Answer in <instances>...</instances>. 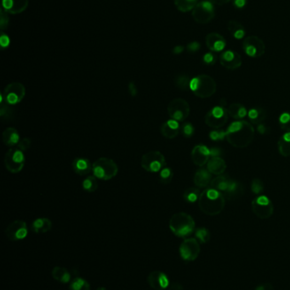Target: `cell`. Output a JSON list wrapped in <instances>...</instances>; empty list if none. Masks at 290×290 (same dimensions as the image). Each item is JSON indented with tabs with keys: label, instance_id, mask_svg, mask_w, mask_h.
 I'll use <instances>...</instances> for the list:
<instances>
[{
	"label": "cell",
	"instance_id": "1",
	"mask_svg": "<svg viewBox=\"0 0 290 290\" xmlns=\"http://www.w3.org/2000/svg\"><path fill=\"white\" fill-rule=\"evenodd\" d=\"M254 128L246 121H236L227 129V140L231 146L238 149L248 147L254 137Z\"/></svg>",
	"mask_w": 290,
	"mask_h": 290
},
{
	"label": "cell",
	"instance_id": "2",
	"mask_svg": "<svg viewBox=\"0 0 290 290\" xmlns=\"http://www.w3.org/2000/svg\"><path fill=\"white\" fill-rule=\"evenodd\" d=\"M198 202L200 211L205 215H216L224 210L226 199L221 192L209 188L201 193Z\"/></svg>",
	"mask_w": 290,
	"mask_h": 290
},
{
	"label": "cell",
	"instance_id": "3",
	"mask_svg": "<svg viewBox=\"0 0 290 290\" xmlns=\"http://www.w3.org/2000/svg\"><path fill=\"white\" fill-rule=\"evenodd\" d=\"M169 229L179 238H186L195 231L194 219L186 212H179L169 220Z\"/></svg>",
	"mask_w": 290,
	"mask_h": 290
},
{
	"label": "cell",
	"instance_id": "4",
	"mask_svg": "<svg viewBox=\"0 0 290 290\" xmlns=\"http://www.w3.org/2000/svg\"><path fill=\"white\" fill-rule=\"evenodd\" d=\"M211 188L216 189L224 195L226 199H233L243 193V187L236 180L220 175L211 182Z\"/></svg>",
	"mask_w": 290,
	"mask_h": 290
},
{
	"label": "cell",
	"instance_id": "5",
	"mask_svg": "<svg viewBox=\"0 0 290 290\" xmlns=\"http://www.w3.org/2000/svg\"><path fill=\"white\" fill-rule=\"evenodd\" d=\"M217 85L210 76L198 75L191 78L190 89L198 98H208L215 94Z\"/></svg>",
	"mask_w": 290,
	"mask_h": 290
},
{
	"label": "cell",
	"instance_id": "6",
	"mask_svg": "<svg viewBox=\"0 0 290 290\" xmlns=\"http://www.w3.org/2000/svg\"><path fill=\"white\" fill-rule=\"evenodd\" d=\"M92 172L97 179L111 180L119 173V166L114 160L105 157L99 158L92 164Z\"/></svg>",
	"mask_w": 290,
	"mask_h": 290
},
{
	"label": "cell",
	"instance_id": "7",
	"mask_svg": "<svg viewBox=\"0 0 290 290\" xmlns=\"http://www.w3.org/2000/svg\"><path fill=\"white\" fill-rule=\"evenodd\" d=\"M166 165L165 155L156 150L144 154L141 160V166L147 173H160Z\"/></svg>",
	"mask_w": 290,
	"mask_h": 290
},
{
	"label": "cell",
	"instance_id": "8",
	"mask_svg": "<svg viewBox=\"0 0 290 290\" xmlns=\"http://www.w3.org/2000/svg\"><path fill=\"white\" fill-rule=\"evenodd\" d=\"M26 95V88L21 82H11L7 85L1 93V101L10 105L19 104L23 100Z\"/></svg>",
	"mask_w": 290,
	"mask_h": 290
},
{
	"label": "cell",
	"instance_id": "9",
	"mask_svg": "<svg viewBox=\"0 0 290 290\" xmlns=\"http://www.w3.org/2000/svg\"><path fill=\"white\" fill-rule=\"evenodd\" d=\"M4 166L10 173H19L23 169L25 165V155L23 151L18 148H10L4 155Z\"/></svg>",
	"mask_w": 290,
	"mask_h": 290
},
{
	"label": "cell",
	"instance_id": "10",
	"mask_svg": "<svg viewBox=\"0 0 290 290\" xmlns=\"http://www.w3.org/2000/svg\"><path fill=\"white\" fill-rule=\"evenodd\" d=\"M214 3L210 1L198 2L194 9L191 10V16L193 20L199 24H207L212 21L215 17V9Z\"/></svg>",
	"mask_w": 290,
	"mask_h": 290
},
{
	"label": "cell",
	"instance_id": "11",
	"mask_svg": "<svg viewBox=\"0 0 290 290\" xmlns=\"http://www.w3.org/2000/svg\"><path fill=\"white\" fill-rule=\"evenodd\" d=\"M168 114L172 120L178 122L184 121L190 115V105L186 100L182 98L172 99L168 104Z\"/></svg>",
	"mask_w": 290,
	"mask_h": 290
},
{
	"label": "cell",
	"instance_id": "12",
	"mask_svg": "<svg viewBox=\"0 0 290 290\" xmlns=\"http://www.w3.org/2000/svg\"><path fill=\"white\" fill-rule=\"evenodd\" d=\"M252 211L258 218L266 220L273 215V204L267 196L259 195L254 198L251 204Z\"/></svg>",
	"mask_w": 290,
	"mask_h": 290
},
{
	"label": "cell",
	"instance_id": "13",
	"mask_svg": "<svg viewBox=\"0 0 290 290\" xmlns=\"http://www.w3.org/2000/svg\"><path fill=\"white\" fill-rule=\"evenodd\" d=\"M228 110L225 107L221 105L215 106L212 108L205 116V123L209 127L219 129L228 122Z\"/></svg>",
	"mask_w": 290,
	"mask_h": 290
},
{
	"label": "cell",
	"instance_id": "14",
	"mask_svg": "<svg viewBox=\"0 0 290 290\" xmlns=\"http://www.w3.org/2000/svg\"><path fill=\"white\" fill-rule=\"evenodd\" d=\"M243 49L249 57L259 58L266 52V45L259 37L249 36L244 39Z\"/></svg>",
	"mask_w": 290,
	"mask_h": 290
},
{
	"label": "cell",
	"instance_id": "15",
	"mask_svg": "<svg viewBox=\"0 0 290 290\" xmlns=\"http://www.w3.org/2000/svg\"><path fill=\"white\" fill-rule=\"evenodd\" d=\"M180 255L186 261H193L198 257L201 248L197 238H187L182 242L180 248Z\"/></svg>",
	"mask_w": 290,
	"mask_h": 290
},
{
	"label": "cell",
	"instance_id": "16",
	"mask_svg": "<svg viewBox=\"0 0 290 290\" xmlns=\"http://www.w3.org/2000/svg\"><path fill=\"white\" fill-rule=\"evenodd\" d=\"M4 232L7 238L10 241H19L26 238L28 229L26 222L21 220H17L8 225Z\"/></svg>",
	"mask_w": 290,
	"mask_h": 290
},
{
	"label": "cell",
	"instance_id": "17",
	"mask_svg": "<svg viewBox=\"0 0 290 290\" xmlns=\"http://www.w3.org/2000/svg\"><path fill=\"white\" fill-rule=\"evenodd\" d=\"M221 65L228 70H236L242 65L240 55L233 50H226L221 52L220 56Z\"/></svg>",
	"mask_w": 290,
	"mask_h": 290
},
{
	"label": "cell",
	"instance_id": "18",
	"mask_svg": "<svg viewBox=\"0 0 290 290\" xmlns=\"http://www.w3.org/2000/svg\"><path fill=\"white\" fill-rule=\"evenodd\" d=\"M191 160L196 166H205L211 158L210 149L204 144H198L192 149L191 153Z\"/></svg>",
	"mask_w": 290,
	"mask_h": 290
},
{
	"label": "cell",
	"instance_id": "19",
	"mask_svg": "<svg viewBox=\"0 0 290 290\" xmlns=\"http://www.w3.org/2000/svg\"><path fill=\"white\" fill-rule=\"evenodd\" d=\"M149 286L154 290H165L169 286V280L166 274L160 271H153L147 277Z\"/></svg>",
	"mask_w": 290,
	"mask_h": 290
},
{
	"label": "cell",
	"instance_id": "20",
	"mask_svg": "<svg viewBox=\"0 0 290 290\" xmlns=\"http://www.w3.org/2000/svg\"><path fill=\"white\" fill-rule=\"evenodd\" d=\"M28 0H2V10L11 15L23 13L27 9Z\"/></svg>",
	"mask_w": 290,
	"mask_h": 290
},
{
	"label": "cell",
	"instance_id": "21",
	"mask_svg": "<svg viewBox=\"0 0 290 290\" xmlns=\"http://www.w3.org/2000/svg\"><path fill=\"white\" fill-rule=\"evenodd\" d=\"M205 42L208 49L211 52L214 53L223 52L227 46V41L224 37L217 33H208L205 38Z\"/></svg>",
	"mask_w": 290,
	"mask_h": 290
},
{
	"label": "cell",
	"instance_id": "22",
	"mask_svg": "<svg viewBox=\"0 0 290 290\" xmlns=\"http://www.w3.org/2000/svg\"><path fill=\"white\" fill-rule=\"evenodd\" d=\"M160 132H161L162 135L165 138L174 139L180 134V132H181V126L179 125L178 121L170 119V120L165 121V122H164L161 125Z\"/></svg>",
	"mask_w": 290,
	"mask_h": 290
},
{
	"label": "cell",
	"instance_id": "23",
	"mask_svg": "<svg viewBox=\"0 0 290 290\" xmlns=\"http://www.w3.org/2000/svg\"><path fill=\"white\" fill-rule=\"evenodd\" d=\"M73 172L79 176H86L92 171V165L88 159L79 157L74 159L72 164Z\"/></svg>",
	"mask_w": 290,
	"mask_h": 290
},
{
	"label": "cell",
	"instance_id": "24",
	"mask_svg": "<svg viewBox=\"0 0 290 290\" xmlns=\"http://www.w3.org/2000/svg\"><path fill=\"white\" fill-rule=\"evenodd\" d=\"M207 169L212 175L220 176L227 169V164L221 157H211L207 163Z\"/></svg>",
	"mask_w": 290,
	"mask_h": 290
},
{
	"label": "cell",
	"instance_id": "25",
	"mask_svg": "<svg viewBox=\"0 0 290 290\" xmlns=\"http://www.w3.org/2000/svg\"><path fill=\"white\" fill-rule=\"evenodd\" d=\"M212 180V174L208 172V169L198 170L193 177L195 185L201 189H205L210 185Z\"/></svg>",
	"mask_w": 290,
	"mask_h": 290
},
{
	"label": "cell",
	"instance_id": "26",
	"mask_svg": "<svg viewBox=\"0 0 290 290\" xmlns=\"http://www.w3.org/2000/svg\"><path fill=\"white\" fill-rule=\"evenodd\" d=\"M2 138L4 144L9 147L17 145L21 140L20 134L14 127H7L6 129L3 132Z\"/></svg>",
	"mask_w": 290,
	"mask_h": 290
},
{
	"label": "cell",
	"instance_id": "27",
	"mask_svg": "<svg viewBox=\"0 0 290 290\" xmlns=\"http://www.w3.org/2000/svg\"><path fill=\"white\" fill-rule=\"evenodd\" d=\"M228 115L237 121H241L248 116V111L242 104L234 103L229 105L228 109Z\"/></svg>",
	"mask_w": 290,
	"mask_h": 290
},
{
	"label": "cell",
	"instance_id": "28",
	"mask_svg": "<svg viewBox=\"0 0 290 290\" xmlns=\"http://www.w3.org/2000/svg\"><path fill=\"white\" fill-rule=\"evenodd\" d=\"M267 111L263 108L254 107L248 111V117L251 123L260 125L263 123V121L267 118Z\"/></svg>",
	"mask_w": 290,
	"mask_h": 290
},
{
	"label": "cell",
	"instance_id": "29",
	"mask_svg": "<svg viewBox=\"0 0 290 290\" xmlns=\"http://www.w3.org/2000/svg\"><path fill=\"white\" fill-rule=\"evenodd\" d=\"M228 28L231 36L237 40L243 39L246 34V30L244 26L237 20H230L228 24Z\"/></svg>",
	"mask_w": 290,
	"mask_h": 290
},
{
	"label": "cell",
	"instance_id": "30",
	"mask_svg": "<svg viewBox=\"0 0 290 290\" xmlns=\"http://www.w3.org/2000/svg\"><path fill=\"white\" fill-rule=\"evenodd\" d=\"M33 231L36 233H45L52 228V222L49 218L41 217L34 220L32 225Z\"/></svg>",
	"mask_w": 290,
	"mask_h": 290
},
{
	"label": "cell",
	"instance_id": "31",
	"mask_svg": "<svg viewBox=\"0 0 290 290\" xmlns=\"http://www.w3.org/2000/svg\"><path fill=\"white\" fill-rule=\"evenodd\" d=\"M52 277L55 280L62 283V284H67L71 281V272L66 268L62 267H56L53 268Z\"/></svg>",
	"mask_w": 290,
	"mask_h": 290
},
{
	"label": "cell",
	"instance_id": "32",
	"mask_svg": "<svg viewBox=\"0 0 290 290\" xmlns=\"http://www.w3.org/2000/svg\"><path fill=\"white\" fill-rule=\"evenodd\" d=\"M277 148L281 155L284 157L290 156V132L285 133L281 136L277 142Z\"/></svg>",
	"mask_w": 290,
	"mask_h": 290
},
{
	"label": "cell",
	"instance_id": "33",
	"mask_svg": "<svg viewBox=\"0 0 290 290\" xmlns=\"http://www.w3.org/2000/svg\"><path fill=\"white\" fill-rule=\"evenodd\" d=\"M198 0H175L176 9L182 13H186L194 9L198 4Z\"/></svg>",
	"mask_w": 290,
	"mask_h": 290
},
{
	"label": "cell",
	"instance_id": "34",
	"mask_svg": "<svg viewBox=\"0 0 290 290\" xmlns=\"http://www.w3.org/2000/svg\"><path fill=\"white\" fill-rule=\"evenodd\" d=\"M69 289L70 290H90V285L84 278L77 277L71 281Z\"/></svg>",
	"mask_w": 290,
	"mask_h": 290
},
{
	"label": "cell",
	"instance_id": "35",
	"mask_svg": "<svg viewBox=\"0 0 290 290\" xmlns=\"http://www.w3.org/2000/svg\"><path fill=\"white\" fill-rule=\"evenodd\" d=\"M201 195V192L198 188H188L184 193H183V199L185 201L188 203H195L198 201L199 197Z\"/></svg>",
	"mask_w": 290,
	"mask_h": 290
},
{
	"label": "cell",
	"instance_id": "36",
	"mask_svg": "<svg viewBox=\"0 0 290 290\" xmlns=\"http://www.w3.org/2000/svg\"><path fill=\"white\" fill-rule=\"evenodd\" d=\"M191 79L189 77V76L186 74H181L178 75L175 78V84L176 88L186 91L190 89V84H191Z\"/></svg>",
	"mask_w": 290,
	"mask_h": 290
},
{
	"label": "cell",
	"instance_id": "37",
	"mask_svg": "<svg viewBox=\"0 0 290 290\" xmlns=\"http://www.w3.org/2000/svg\"><path fill=\"white\" fill-rule=\"evenodd\" d=\"M83 188L87 192H95L98 189V182L95 176H89L83 181Z\"/></svg>",
	"mask_w": 290,
	"mask_h": 290
},
{
	"label": "cell",
	"instance_id": "38",
	"mask_svg": "<svg viewBox=\"0 0 290 290\" xmlns=\"http://www.w3.org/2000/svg\"><path fill=\"white\" fill-rule=\"evenodd\" d=\"M195 237L201 244H206L210 240V232L206 228H199L195 231Z\"/></svg>",
	"mask_w": 290,
	"mask_h": 290
},
{
	"label": "cell",
	"instance_id": "39",
	"mask_svg": "<svg viewBox=\"0 0 290 290\" xmlns=\"http://www.w3.org/2000/svg\"><path fill=\"white\" fill-rule=\"evenodd\" d=\"M173 176H174V173H173L171 168H169L168 166H165V168L162 170L159 173L160 183L163 184H168V183H171Z\"/></svg>",
	"mask_w": 290,
	"mask_h": 290
},
{
	"label": "cell",
	"instance_id": "40",
	"mask_svg": "<svg viewBox=\"0 0 290 290\" xmlns=\"http://www.w3.org/2000/svg\"><path fill=\"white\" fill-rule=\"evenodd\" d=\"M278 123L282 130L286 133L290 132V112H284L280 115L278 119Z\"/></svg>",
	"mask_w": 290,
	"mask_h": 290
},
{
	"label": "cell",
	"instance_id": "41",
	"mask_svg": "<svg viewBox=\"0 0 290 290\" xmlns=\"http://www.w3.org/2000/svg\"><path fill=\"white\" fill-rule=\"evenodd\" d=\"M11 105L7 104L5 102L1 101V108H0V115L2 119L9 120L13 116V110L10 107Z\"/></svg>",
	"mask_w": 290,
	"mask_h": 290
},
{
	"label": "cell",
	"instance_id": "42",
	"mask_svg": "<svg viewBox=\"0 0 290 290\" xmlns=\"http://www.w3.org/2000/svg\"><path fill=\"white\" fill-rule=\"evenodd\" d=\"M181 133L185 137L190 138L195 134V127L190 122H186L181 126Z\"/></svg>",
	"mask_w": 290,
	"mask_h": 290
},
{
	"label": "cell",
	"instance_id": "43",
	"mask_svg": "<svg viewBox=\"0 0 290 290\" xmlns=\"http://www.w3.org/2000/svg\"><path fill=\"white\" fill-rule=\"evenodd\" d=\"M209 137L211 140L214 142L223 141L225 138H227V131L220 130V129L211 131L209 133Z\"/></svg>",
	"mask_w": 290,
	"mask_h": 290
},
{
	"label": "cell",
	"instance_id": "44",
	"mask_svg": "<svg viewBox=\"0 0 290 290\" xmlns=\"http://www.w3.org/2000/svg\"><path fill=\"white\" fill-rule=\"evenodd\" d=\"M251 191L254 194H261L264 191V183L261 179L254 178L251 182Z\"/></svg>",
	"mask_w": 290,
	"mask_h": 290
},
{
	"label": "cell",
	"instance_id": "45",
	"mask_svg": "<svg viewBox=\"0 0 290 290\" xmlns=\"http://www.w3.org/2000/svg\"><path fill=\"white\" fill-rule=\"evenodd\" d=\"M203 61L206 65H214L217 61V56L214 52L206 53L205 56H203Z\"/></svg>",
	"mask_w": 290,
	"mask_h": 290
},
{
	"label": "cell",
	"instance_id": "46",
	"mask_svg": "<svg viewBox=\"0 0 290 290\" xmlns=\"http://www.w3.org/2000/svg\"><path fill=\"white\" fill-rule=\"evenodd\" d=\"M32 145V141L28 137H23L21 139L20 142L17 144V148L22 151L29 150L30 147Z\"/></svg>",
	"mask_w": 290,
	"mask_h": 290
},
{
	"label": "cell",
	"instance_id": "47",
	"mask_svg": "<svg viewBox=\"0 0 290 290\" xmlns=\"http://www.w3.org/2000/svg\"><path fill=\"white\" fill-rule=\"evenodd\" d=\"M0 28L2 31L6 29L9 25V17L8 13H6L3 10H1V17H0Z\"/></svg>",
	"mask_w": 290,
	"mask_h": 290
},
{
	"label": "cell",
	"instance_id": "48",
	"mask_svg": "<svg viewBox=\"0 0 290 290\" xmlns=\"http://www.w3.org/2000/svg\"><path fill=\"white\" fill-rule=\"evenodd\" d=\"M200 43L198 42H191L187 45V50L189 52L195 53L200 49Z\"/></svg>",
	"mask_w": 290,
	"mask_h": 290
},
{
	"label": "cell",
	"instance_id": "49",
	"mask_svg": "<svg viewBox=\"0 0 290 290\" xmlns=\"http://www.w3.org/2000/svg\"><path fill=\"white\" fill-rule=\"evenodd\" d=\"M128 90H129V95H131L132 97H135L138 94V88L136 87L135 82H129L128 84Z\"/></svg>",
	"mask_w": 290,
	"mask_h": 290
},
{
	"label": "cell",
	"instance_id": "50",
	"mask_svg": "<svg viewBox=\"0 0 290 290\" xmlns=\"http://www.w3.org/2000/svg\"><path fill=\"white\" fill-rule=\"evenodd\" d=\"M233 5L237 9H244L247 5L248 0H231Z\"/></svg>",
	"mask_w": 290,
	"mask_h": 290
},
{
	"label": "cell",
	"instance_id": "51",
	"mask_svg": "<svg viewBox=\"0 0 290 290\" xmlns=\"http://www.w3.org/2000/svg\"><path fill=\"white\" fill-rule=\"evenodd\" d=\"M257 131L259 134L264 135V134H267L269 133L270 128L267 127V125L264 124V123H261V124L258 125Z\"/></svg>",
	"mask_w": 290,
	"mask_h": 290
},
{
	"label": "cell",
	"instance_id": "52",
	"mask_svg": "<svg viewBox=\"0 0 290 290\" xmlns=\"http://www.w3.org/2000/svg\"><path fill=\"white\" fill-rule=\"evenodd\" d=\"M254 290H273V287L270 284H261L256 286Z\"/></svg>",
	"mask_w": 290,
	"mask_h": 290
},
{
	"label": "cell",
	"instance_id": "53",
	"mask_svg": "<svg viewBox=\"0 0 290 290\" xmlns=\"http://www.w3.org/2000/svg\"><path fill=\"white\" fill-rule=\"evenodd\" d=\"M221 150L219 148H212L210 149L211 157H220L221 155Z\"/></svg>",
	"mask_w": 290,
	"mask_h": 290
},
{
	"label": "cell",
	"instance_id": "54",
	"mask_svg": "<svg viewBox=\"0 0 290 290\" xmlns=\"http://www.w3.org/2000/svg\"><path fill=\"white\" fill-rule=\"evenodd\" d=\"M168 290H183V286L179 283H174V284H169Z\"/></svg>",
	"mask_w": 290,
	"mask_h": 290
},
{
	"label": "cell",
	"instance_id": "55",
	"mask_svg": "<svg viewBox=\"0 0 290 290\" xmlns=\"http://www.w3.org/2000/svg\"><path fill=\"white\" fill-rule=\"evenodd\" d=\"M211 3H214L215 5H224L228 2H230L231 0H209Z\"/></svg>",
	"mask_w": 290,
	"mask_h": 290
},
{
	"label": "cell",
	"instance_id": "56",
	"mask_svg": "<svg viewBox=\"0 0 290 290\" xmlns=\"http://www.w3.org/2000/svg\"><path fill=\"white\" fill-rule=\"evenodd\" d=\"M184 51V47L183 46H176L175 47V49L173 50V52L175 55H179V54H182Z\"/></svg>",
	"mask_w": 290,
	"mask_h": 290
},
{
	"label": "cell",
	"instance_id": "57",
	"mask_svg": "<svg viewBox=\"0 0 290 290\" xmlns=\"http://www.w3.org/2000/svg\"><path fill=\"white\" fill-rule=\"evenodd\" d=\"M7 39H8V37H1V45L3 48L8 47V45H9V40Z\"/></svg>",
	"mask_w": 290,
	"mask_h": 290
},
{
	"label": "cell",
	"instance_id": "58",
	"mask_svg": "<svg viewBox=\"0 0 290 290\" xmlns=\"http://www.w3.org/2000/svg\"><path fill=\"white\" fill-rule=\"evenodd\" d=\"M106 290V289H105V288L104 287H100L98 288V289H97V290Z\"/></svg>",
	"mask_w": 290,
	"mask_h": 290
}]
</instances>
